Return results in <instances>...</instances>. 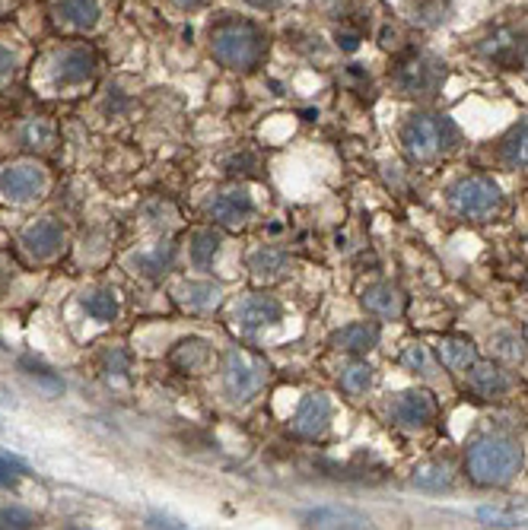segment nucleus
<instances>
[{"label":"nucleus","mask_w":528,"mask_h":530,"mask_svg":"<svg viewBox=\"0 0 528 530\" xmlns=\"http://www.w3.org/2000/svg\"><path fill=\"white\" fill-rule=\"evenodd\" d=\"M210 55L220 67L252 74L268 57V32L255 19L220 16L210 25Z\"/></svg>","instance_id":"f257e3e1"},{"label":"nucleus","mask_w":528,"mask_h":530,"mask_svg":"<svg viewBox=\"0 0 528 530\" xmlns=\"http://www.w3.org/2000/svg\"><path fill=\"white\" fill-rule=\"evenodd\" d=\"M465 470L478 486H506L523 470V448L506 435H481L468 445Z\"/></svg>","instance_id":"f03ea898"},{"label":"nucleus","mask_w":528,"mask_h":530,"mask_svg":"<svg viewBox=\"0 0 528 530\" xmlns=\"http://www.w3.org/2000/svg\"><path fill=\"white\" fill-rule=\"evenodd\" d=\"M455 144H459V131L446 115L417 112L401 127V146L411 163H433V159L446 156L449 150H455Z\"/></svg>","instance_id":"7ed1b4c3"},{"label":"nucleus","mask_w":528,"mask_h":530,"mask_svg":"<svg viewBox=\"0 0 528 530\" xmlns=\"http://www.w3.org/2000/svg\"><path fill=\"white\" fill-rule=\"evenodd\" d=\"M449 204H452L455 216L472 219V223H487L503 210V194L487 175H468L455 181L449 191Z\"/></svg>","instance_id":"20e7f679"},{"label":"nucleus","mask_w":528,"mask_h":530,"mask_svg":"<svg viewBox=\"0 0 528 530\" xmlns=\"http://www.w3.org/2000/svg\"><path fill=\"white\" fill-rule=\"evenodd\" d=\"M442 80H446V67L427 51H408L391 70V83L404 95H421V99H430V95L440 93Z\"/></svg>","instance_id":"39448f33"},{"label":"nucleus","mask_w":528,"mask_h":530,"mask_svg":"<svg viewBox=\"0 0 528 530\" xmlns=\"http://www.w3.org/2000/svg\"><path fill=\"white\" fill-rule=\"evenodd\" d=\"M268 381V365L261 355L249 350H229L223 359V391L233 404H246L264 387Z\"/></svg>","instance_id":"423d86ee"},{"label":"nucleus","mask_w":528,"mask_h":530,"mask_svg":"<svg viewBox=\"0 0 528 530\" xmlns=\"http://www.w3.org/2000/svg\"><path fill=\"white\" fill-rule=\"evenodd\" d=\"M389 423L398 425V429H423L436 419V400L433 394L427 391H401L389 400Z\"/></svg>","instance_id":"0eeeda50"},{"label":"nucleus","mask_w":528,"mask_h":530,"mask_svg":"<svg viewBox=\"0 0 528 530\" xmlns=\"http://www.w3.org/2000/svg\"><path fill=\"white\" fill-rule=\"evenodd\" d=\"M99 70V57L89 45H70L57 55L55 61V86H80V83L93 80Z\"/></svg>","instance_id":"6e6552de"},{"label":"nucleus","mask_w":528,"mask_h":530,"mask_svg":"<svg viewBox=\"0 0 528 530\" xmlns=\"http://www.w3.org/2000/svg\"><path fill=\"white\" fill-rule=\"evenodd\" d=\"M328 425H331V400L325 394H306L302 404L296 406L293 419H289V432L300 438H309V442L325 435Z\"/></svg>","instance_id":"1a4fd4ad"},{"label":"nucleus","mask_w":528,"mask_h":530,"mask_svg":"<svg viewBox=\"0 0 528 530\" xmlns=\"http://www.w3.org/2000/svg\"><path fill=\"white\" fill-rule=\"evenodd\" d=\"M525 35L516 29H497L493 35H487L484 42H481V55L487 57V61L500 64V67L506 70H519L525 61Z\"/></svg>","instance_id":"9d476101"},{"label":"nucleus","mask_w":528,"mask_h":530,"mask_svg":"<svg viewBox=\"0 0 528 530\" xmlns=\"http://www.w3.org/2000/svg\"><path fill=\"white\" fill-rule=\"evenodd\" d=\"M45 191V175L36 165H6L0 169V194L16 204H29Z\"/></svg>","instance_id":"9b49d317"},{"label":"nucleus","mask_w":528,"mask_h":530,"mask_svg":"<svg viewBox=\"0 0 528 530\" xmlns=\"http://www.w3.org/2000/svg\"><path fill=\"white\" fill-rule=\"evenodd\" d=\"M283 318V305L274 299V295H249L239 308H236V321H239L242 331H259V327L280 325Z\"/></svg>","instance_id":"f8f14e48"},{"label":"nucleus","mask_w":528,"mask_h":530,"mask_svg":"<svg viewBox=\"0 0 528 530\" xmlns=\"http://www.w3.org/2000/svg\"><path fill=\"white\" fill-rule=\"evenodd\" d=\"M255 213V200L249 191L242 187H233V191H223L214 197L210 204V216L217 219L220 225H246Z\"/></svg>","instance_id":"ddd939ff"},{"label":"nucleus","mask_w":528,"mask_h":530,"mask_svg":"<svg viewBox=\"0 0 528 530\" xmlns=\"http://www.w3.org/2000/svg\"><path fill=\"white\" fill-rule=\"evenodd\" d=\"M360 302H363V308L370 315H376V318H398V315L404 312V295L398 286H391V283H370V286L363 289V295H360Z\"/></svg>","instance_id":"4468645a"},{"label":"nucleus","mask_w":528,"mask_h":530,"mask_svg":"<svg viewBox=\"0 0 528 530\" xmlns=\"http://www.w3.org/2000/svg\"><path fill=\"white\" fill-rule=\"evenodd\" d=\"M379 337H382V334H379V325H372V321H357V325H347V327H340V331H334L328 344L340 353H370L379 346Z\"/></svg>","instance_id":"2eb2a0df"},{"label":"nucleus","mask_w":528,"mask_h":530,"mask_svg":"<svg viewBox=\"0 0 528 530\" xmlns=\"http://www.w3.org/2000/svg\"><path fill=\"white\" fill-rule=\"evenodd\" d=\"M436 353H440V362L449 368V372H468V368L478 362V346L472 344L462 334H449L436 344Z\"/></svg>","instance_id":"dca6fc26"},{"label":"nucleus","mask_w":528,"mask_h":530,"mask_svg":"<svg viewBox=\"0 0 528 530\" xmlns=\"http://www.w3.org/2000/svg\"><path fill=\"white\" fill-rule=\"evenodd\" d=\"M472 391L478 394V397L484 400H500L506 397V391H510V378H506V372H500L493 362H474L472 368Z\"/></svg>","instance_id":"f3484780"},{"label":"nucleus","mask_w":528,"mask_h":530,"mask_svg":"<svg viewBox=\"0 0 528 530\" xmlns=\"http://www.w3.org/2000/svg\"><path fill=\"white\" fill-rule=\"evenodd\" d=\"M61 225L55 223V219H38V223H32L29 229L23 232V245L32 251L36 257H51L61 251Z\"/></svg>","instance_id":"a211bd4d"},{"label":"nucleus","mask_w":528,"mask_h":530,"mask_svg":"<svg viewBox=\"0 0 528 530\" xmlns=\"http://www.w3.org/2000/svg\"><path fill=\"white\" fill-rule=\"evenodd\" d=\"M55 13H57V19H61L64 25H70V29L89 32V29L99 25L102 6H99V0H61Z\"/></svg>","instance_id":"6ab92c4d"},{"label":"nucleus","mask_w":528,"mask_h":530,"mask_svg":"<svg viewBox=\"0 0 528 530\" xmlns=\"http://www.w3.org/2000/svg\"><path fill=\"white\" fill-rule=\"evenodd\" d=\"M500 159L510 169H528V118L510 127L503 140H500Z\"/></svg>","instance_id":"aec40b11"},{"label":"nucleus","mask_w":528,"mask_h":530,"mask_svg":"<svg viewBox=\"0 0 528 530\" xmlns=\"http://www.w3.org/2000/svg\"><path fill=\"white\" fill-rule=\"evenodd\" d=\"M208 359H210V346L204 344V340H198V337H191V340H182V344L172 350L169 355V362L178 368V372H201L204 365H208Z\"/></svg>","instance_id":"412c9836"},{"label":"nucleus","mask_w":528,"mask_h":530,"mask_svg":"<svg viewBox=\"0 0 528 530\" xmlns=\"http://www.w3.org/2000/svg\"><path fill=\"white\" fill-rule=\"evenodd\" d=\"M302 518L312 527H366L370 521L357 512H347V508H315V512H306Z\"/></svg>","instance_id":"4be33fe9"},{"label":"nucleus","mask_w":528,"mask_h":530,"mask_svg":"<svg viewBox=\"0 0 528 530\" xmlns=\"http://www.w3.org/2000/svg\"><path fill=\"white\" fill-rule=\"evenodd\" d=\"M220 245H223L220 232H214V229L195 232V238H191V264H195L198 270L214 267V257H217V251H220Z\"/></svg>","instance_id":"5701e85b"},{"label":"nucleus","mask_w":528,"mask_h":530,"mask_svg":"<svg viewBox=\"0 0 528 530\" xmlns=\"http://www.w3.org/2000/svg\"><path fill=\"white\" fill-rule=\"evenodd\" d=\"M249 267L259 280H274L287 270V255L277 248H259L252 257H249Z\"/></svg>","instance_id":"b1692460"},{"label":"nucleus","mask_w":528,"mask_h":530,"mask_svg":"<svg viewBox=\"0 0 528 530\" xmlns=\"http://www.w3.org/2000/svg\"><path fill=\"white\" fill-rule=\"evenodd\" d=\"M182 302L191 308V312H208V308H214L217 302H220V286L191 280L182 286Z\"/></svg>","instance_id":"393cba45"},{"label":"nucleus","mask_w":528,"mask_h":530,"mask_svg":"<svg viewBox=\"0 0 528 530\" xmlns=\"http://www.w3.org/2000/svg\"><path fill=\"white\" fill-rule=\"evenodd\" d=\"M414 486L421 489H430V493H440V489H449L452 486V476H449V467L440 461H430V464H421L414 470Z\"/></svg>","instance_id":"a878e982"},{"label":"nucleus","mask_w":528,"mask_h":530,"mask_svg":"<svg viewBox=\"0 0 528 530\" xmlns=\"http://www.w3.org/2000/svg\"><path fill=\"white\" fill-rule=\"evenodd\" d=\"M491 350H493L497 359L510 362V365H519V362H525V344H523V337H519V334H513V331L493 334V337H491Z\"/></svg>","instance_id":"bb28decb"},{"label":"nucleus","mask_w":528,"mask_h":530,"mask_svg":"<svg viewBox=\"0 0 528 530\" xmlns=\"http://www.w3.org/2000/svg\"><path fill=\"white\" fill-rule=\"evenodd\" d=\"M372 385V368L366 362H350V365L340 372V387H344L350 397H363Z\"/></svg>","instance_id":"cd10ccee"},{"label":"nucleus","mask_w":528,"mask_h":530,"mask_svg":"<svg viewBox=\"0 0 528 530\" xmlns=\"http://www.w3.org/2000/svg\"><path fill=\"white\" fill-rule=\"evenodd\" d=\"M83 308L96 321H115V315H118V302H115V293H108V289L83 295Z\"/></svg>","instance_id":"c85d7f7f"},{"label":"nucleus","mask_w":528,"mask_h":530,"mask_svg":"<svg viewBox=\"0 0 528 530\" xmlns=\"http://www.w3.org/2000/svg\"><path fill=\"white\" fill-rule=\"evenodd\" d=\"M449 0H414V23L421 25H440L449 16Z\"/></svg>","instance_id":"c756f323"},{"label":"nucleus","mask_w":528,"mask_h":530,"mask_svg":"<svg viewBox=\"0 0 528 530\" xmlns=\"http://www.w3.org/2000/svg\"><path fill=\"white\" fill-rule=\"evenodd\" d=\"M137 270L144 276H159V274H166V270H169V264H172V248H163V245H159L157 251H150V255H140L137 261Z\"/></svg>","instance_id":"7c9ffc66"},{"label":"nucleus","mask_w":528,"mask_h":530,"mask_svg":"<svg viewBox=\"0 0 528 530\" xmlns=\"http://www.w3.org/2000/svg\"><path fill=\"white\" fill-rule=\"evenodd\" d=\"M401 365L414 375H423V378L433 375V362H430V355H427V346H421V344H411L408 350L401 353Z\"/></svg>","instance_id":"2f4dec72"},{"label":"nucleus","mask_w":528,"mask_h":530,"mask_svg":"<svg viewBox=\"0 0 528 530\" xmlns=\"http://www.w3.org/2000/svg\"><path fill=\"white\" fill-rule=\"evenodd\" d=\"M19 140H23V146H29V150H36V146H48L51 127L45 125V121H29V125L19 131Z\"/></svg>","instance_id":"473e14b6"},{"label":"nucleus","mask_w":528,"mask_h":530,"mask_svg":"<svg viewBox=\"0 0 528 530\" xmlns=\"http://www.w3.org/2000/svg\"><path fill=\"white\" fill-rule=\"evenodd\" d=\"M23 474H25V464H19L16 457H0V486L4 489L16 486Z\"/></svg>","instance_id":"72a5a7b5"},{"label":"nucleus","mask_w":528,"mask_h":530,"mask_svg":"<svg viewBox=\"0 0 528 530\" xmlns=\"http://www.w3.org/2000/svg\"><path fill=\"white\" fill-rule=\"evenodd\" d=\"M0 525L4 527H36V518H32L29 512H25V508H4V512H0Z\"/></svg>","instance_id":"f704fd0d"},{"label":"nucleus","mask_w":528,"mask_h":530,"mask_svg":"<svg viewBox=\"0 0 528 530\" xmlns=\"http://www.w3.org/2000/svg\"><path fill=\"white\" fill-rule=\"evenodd\" d=\"M108 375H112V378H125L127 375V355L121 350L108 353Z\"/></svg>","instance_id":"c9c22d12"},{"label":"nucleus","mask_w":528,"mask_h":530,"mask_svg":"<svg viewBox=\"0 0 528 530\" xmlns=\"http://www.w3.org/2000/svg\"><path fill=\"white\" fill-rule=\"evenodd\" d=\"M10 70H13V55H10V48H4V45H0V80H4V76H10Z\"/></svg>","instance_id":"e433bc0d"},{"label":"nucleus","mask_w":528,"mask_h":530,"mask_svg":"<svg viewBox=\"0 0 528 530\" xmlns=\"http://www.w3.org/2000/svg\"><path fill=\"white\" fill-rule=\"evenodd\" d=\"M249 6H255V10H274V6H280L283 0H246Z\"/></svg>","instance_id":"4c0bfd02"},{"label":"nucleus","mask_w":528,"mask_h":530,"mask_svg":"<svg viewBox=\"0 0 528 530\" xmlns=\"http://www.w3.org/2000/svg\"><path fill=\"white\" fill-rule=\"evenodd\" d=\"M172 4H176L178 10H201L208 0H172Z\"/></svg>","instance_id":"58836bf2"},{"label":"nucleus","mask_w":528,"mask_h":530,"mask_svg":"<svg viewBox=\"0 0 528 530\" xmlns=\"http://www.w3.org/2000/svg\"><path fill=\"white\" fill-rule=\"evenodd\" d=\"M0 10H4V0H0Z\"/></svg>","instance_id":"ea45409f"},{"label":"nucleus","mask_w":528,"mask_h":530,"mask_svg":"<svg viewBox=\"0 0 528 530\" xmlns=\"http://www.w3.org/2000/svg\"><path fill=\"white\" fill-rule=\"evenodd\" d=\"M525 337H528V325H525Z\"/></svg>","instance_id":"a19ab883"}]
</instances>
